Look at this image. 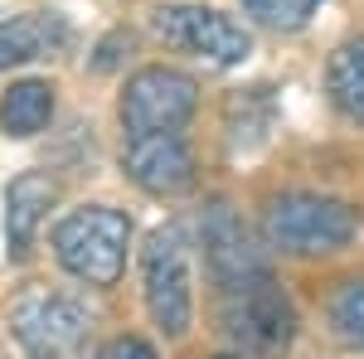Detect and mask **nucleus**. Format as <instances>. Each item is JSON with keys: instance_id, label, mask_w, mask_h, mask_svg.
Wrapping results in <instances>:
<instances>
[{"instance_id": "obj_15", "label": "nucleus", "mask_w": 364, "mask_h": 359, "mask_svg": "<svg viewBox=\"0 0 364 359\" xmlns=\"http://www.w3.org/2000/svg\"><path fill=\"white\" fill-rule=\"evenodd\" d=\"M238 5H243V15L257 20L262 29H301L326 0H238Z\"/></svg>"}, {"instance_id": "obj_17", "label": "nucleus", "mask_w": 364, "mask_h": 359, "mask_svg": "<svg viewBox=\"0 0 364 359\" xmlns=\"http://www.w3.org/2000/svg\"><path fill=\"white\" fill-rule=\"evenodd\" d=\"M224 359H238V355H224Z\"/></svg>"}, {"instance_id": "obj_16", "label": "nucleus", "mask_w": 364, "mask_h": 359, "mask_svg": "<svg viewBox=\"0 0 364 359\" xmlns=\"http://www.w3.org/2000/svg\"><path fill=\"white\" fill-rule=\"evenodd\" d=\"M92 359H161V355H156V345L141 340V335H112Z\"/></svg>"}, {"instance_id": "obj_12", "label": "nucleus", "mask_w": 364, "mask_h": 359, "mask_svg": "<svg viewBox=\"0 0 364 359\" xmlns=\"http://www.w3.org/2000/svg\"><path fill=\"white\" fill-rule=\"evenodd\" d=\"M54 122V83L44 78H20L10 83V92L0 97V132L10 141H29L39 136Z\"/></svg>"}, {"instance_id": "obj_9", "label": "nucleus", "mask_w": 364, "mask_h": 359, "mask_svg": "<svg viewBox=\"0 0 364 359\" xmlns=\"http://www.w3.org/2000/svg\"><path fill=\"white\" fill-rule=\"evenodd\" d=\"M199 238H204V262H209L214 286H228V282H243V277H257V272L272 267L262 238L243 223V214H238L228 199H214V204L204 209Z\"/></svg>"}, {"instance_id": "obj_2", "label": "nucleus", "mask_w": 364, "mask_h": 359, "mask_svg": "<svg viewBox=\"0 0 364 359\" xmlns=\"http://www.w3.org/2000/svg\"><path fill=\"white\" fill-rule=\"evenodd\" d=\"M54 262L73 282L107 291L127 272V252H132V219L112 204H78L54 223L49 233Z\"/></svg>"}, {"instance_id": "obj_8", "label": "nucleus", "mask_w": 364, "mask_h": 359, "mask_svg": "<svg viewBox=\"0 0 364 359\" xmlns=\"http://www.w3.org/2000/svg\"><path fill=\"white\" fill-rule=\"evenodd\" d=\"M122 170L136 190L156 194V199H180L199 185L195 151L180 132H156V136H127L122 151Z\"/></svg>"}, {"instance_id": "obj_10", "label": "nucleus", "mask_w": 364, "mask_h": 359, "mask_svg": "<svg viewBox=\"0 0 364 359\" xmlns=\"http://www.w3.org/2000/svg\"><path fill=\"white\" fill-rule=\"evenodd\" d=\"M58 204V180L44 175V170H25L10 180L5 190V243H10V257H25L39 238V228L49 219V209Z\"/></svg>"}, {"instance_id": "obj_6", "label": "nucleus", "mask_w": 364, "mask_h": 359, "mask_svg": "<svg viewBox=\"0 0 364 359\" xmlns=\"http://www.w3.org/2000/svg\"><path fill=\"white\" fill-rule=\"evenodd\" d=\"M151 34L166 49L204 58L214 68H233L252 54V29L238 25L224 10H214V5H156L151 10Z\"/></svg>"}, {"instance_id": "obj_4", "label": "nucleus", "mask_w": 364, "mask_h": 359, "mask_svg": "<svg viewBox=\"0 0 364 359\" xmlns=\"http://www.w3.org/2000/svg\"><path fill=\"white\" fill-rule=\"evenodd\" d=\"M219 291V321L233 345H243L252 355H277L296 340V306L282 291V282L272 277V267L243 282L214 286Z\"/></svg>"}, {"instance_id": "obj_7", "label": "nucleus", "mask_w": 364, "mask_h": 359, "mask_svg": "<svg viewBox=\"0 0 364 359\" xmlns=\"http://www.w3.org/2000/svg\"><path fill=\"white\" fill-rule=\"evenodd\" d=\"M195 112H199V83L190 73L170 68V63L136 68L127 78V87H122V102H117V117H122L127 136L185 132Z\"/></svg>"}, {"instance_id": "obj_13", "label": "nucleus", "mask_w": 364, "mask_h": 359, "mask_svg": "<svg viewBox=\"0 0 364 359\" xmlns=\"http://www.w3.org/2000/svg\"><path fill=\"white\" fill-rule=\"evenodd\" d=\"M326 92L345 122L364 127V34L360 39H345L336 54H331V68H326Z\"/></svg>"}, {"instance_id": "obj_1", "label": "nucleus", "mask_w": 364, "mask_h": 359, "mask_svg": "<svg viewBox=\"0 0 364 359\" xmlns=\"http://www.w3.org/2000/svg\"><path fill=\"white\" fill-rule=\"evenodd\" d=\"M360 238V214L321 190L272 194L262 209V243L282 257H331Z\"/></svg>"}, {"instance_id": "obj_5", "label": "nucleus", "mask_w": 364, "mask_h": 359, "mask_svg": "<svg viewBox=\"0 0 364 359\" xmlns=\"http://www.w3.org/2000/svg\"><path fill=\"white\" fill-rule=\"evenodd\" d=\"M141 296L146 316L166 340H185L195 326V277H190V243L180 223H166L141 248Z\"/></svg>"}, {"instance_id": "obj_11", "label": "nucleus", "mask_w": 364, "mask_h": 359, "mask_svg": "<svg viewBox=\"0 0 364 359\" xmlns=\"http://www.w3.org/2000/svg\"><path fill=\"white\" fill-rule=\"evenodd\" d=\"M68 44V20L58 10H25L0 25V73L34 58H49Z\"/></svg>"}, {"instance_id": "obj_14", "label": "nucleus", "mask_w": 364, "mask_h": 359, "mask_svg": "<svg viewBox=\"0 0 364 359\" xmlns=\"http://www.w3.org/2000/svg\"><path fill=\"white\" fill-rule=\"evenodd\" d=\"M326 316H331V331H336L350 350H364V277L340 282L336 291H331Z\"/></svg>"}, {"instance_id": "obj_3", "label": "nucleus", "mask_w": 364, "mask_h": 359, "mask_svg": "<svg viewBox=\"0 0 364 359\" xmlns=\"http://www.w3.org/2000/svg\"><path fill=\"white\" fill-rule=\"evenodd\" d=\"M5 321L29 359H78L92 331L87 306L49 282H25L5 306Z\"/></svg>"}]
</instances>
